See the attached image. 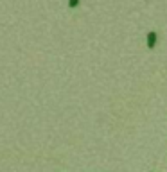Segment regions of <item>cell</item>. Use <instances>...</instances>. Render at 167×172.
I'll use <instances>...</instances> for the list:
<instances>
[{"label": "cell", "mask_w": 167, "mask_h": 172, "mask_svg": "<svg viewBox=\"0 0 167 172\" xmlns=\"http://www.w3.org/2000/svg\"><path fill=\"white\" fill-rule=\"evenodd\" d=\"M155 43H157V32H149V36H147V47L153 49Z\"/></svg>", "instance_id": "6da1fadb"}, {"label": "cell", "mask_w": 167, "mask_h": 172, "mask_svg": "<svg viewBox=\"0 0 167 172\" xmlns=\"http://www.w3.org/2000/svg\"><path fill=\"white\" fill-rule=\"evenodd\" d=\"M79 4V0H70V7H75Z\"/></svg>", "instance_id": "7a4b0ae2"}]
</instances>
